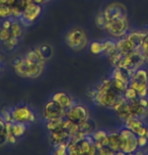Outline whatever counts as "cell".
<instances>
[{
    "label": "cell",
    "mask_w": 148,
    "mask_h": 155,
    "mask_svg": "<svg viewBox=\"0 0 148 155\" xmlns=\"http://www.w3.org/2000/svg\"><path fill=\"white\" fill-rule=\"evenodd\" d=\"M97 92L94 101L100 107L113 109L115 104L123 97V95L116 91L111 84V78H107L97 88Z\"/></svg>",
    "instance_id": "cell-1"
},
{
    "label": "cell",
    "mask_w": 148,
    "mask_h": 155,
    "mask_svg": "<svg viewBox=\"0 0 148 155\" xmlns=\"http://www.w3.org/2000/svg\"><path fill=\"white\" fill-rule=\"evenodd\" d=\"M45 61H41L39 63H33L28 60L25 57L16 58L13 60L12 67L15 70L16 74L20 77L36 78L42 74L44 70Z\"/></svg>",
    "instance_id": "cell-2"
},
{
    "label": "cell",
    "mask_w": 148,
    "mask_h": 155,
    "mask_svg": "<svg viewBox=\"0 0 148 155\" xmlns=\"http://www.w3.org/2000/svg\"><path fill=\"white\" fill-rule=\"evenodd\" d=\"M65 42L70 49L74 51H80L84 49L88 43L85 31L79 27H76L69 31L65 37Z\"/></svg>",
    "instance_id": "cell-3"
},
{
    "label": "cell",
    "mask_w": 148,
    "mask_h": 155,
    "mask_svg": "<svg viewBox=\"0 0 148 155\" xmlns=\"http://www.w3.org/2000/svg\"><path fill=\"white\" fill-rule=\"evenodd\" d=\"M145 60L146 59H145L144 55L142 54L141 49L134 50V51H132L131 53L125 55V56L121 59L120 63H119V65L117 67L136 71V70L139 69L142 66V64L144 63Z\"/></svg>",
    "instance_id": "cell-4"
},
{
    "label": "cell",
    "mask_w": 148,
    "mask_h": 155,
    "mask_svg": "<svg viewBox=\"0 0 148 155\" xmlns=\"http://www.w3.org/2000/svg\"><path fill=\"white\" fill-rule=\"evenodd\" d=\"M119 133L121 136V150L125 153H134L139 147L138 136L126 127Z\"/></svg>",
    "instance_id": "cell-5"
},
{
    "label": "cell",
    "mask_w": 148,
    "mask_h": 155,
    "mask_svg": "<svg viewBox=\"0 0 148 155\" xmlns=\"http://www.w3.org/2000/svg\"><path fill=\"white\" fill-rule=\"evenodd\" d=\"M104 30L108 31V33L114 38H117V39L123 38L128 34V19H127V17H120V18L113 19L111 21H108Z\"/></svg>",
    "instance_id": "cell-6"
},
{
    "label": "cell",
    "mask_w": 148,
    "mask_h": 155,
    "mask_svg": "<svg viewBox=\"0 0 148 155\" xmlns=\"http://www.w3.org/2000/svg\"><path fill=\"white\" fill-rule=\"evenodd\" d=\"M66 110H67L64 109L63 107H61L58 102L51 99L50 101H48L45 104L44 110H43V116L48 121L64 118V117H66Z\"/></svg>",
    "instance_id": "cell-7"
},
{
    "label": "cell",
    "mask_w": 148,
    "mask_h": 155,
    "mask_svg": "<svg viewBox=\"0 0 148 155\" xmlns=\"http://www.w3.org/2000/svg\"><path fill=\"white\" fill-rule=\"evenodd\" d=\"M66 118H68L71 122L79 125L82 122L89 119L88 112L86 107L81 104H74L66 110Z\"/></svg>",
    "instance_id": "cell-8"
},
{
    "label": "cell",
    "mask_w": 148,
    "mask_h": 155,
    "mask_svg": "<svg viewBox=\"0 0 148 155\" xmlns=\"http://www.w3.org/2000/svg\"><path fill=\"white\" fill-rule=\"evenodd\" d=\"M11 116H12L13 122L19 123H33L36 120L34 112L27 106H19L16 107L11 110Z\"/></svg>",
    "instance_id": "cell-9"
},
{
    "label": "cell",
    "mask_w": 148,
    "mask_h": 155,
    "mask_svg": "<svg viewBox=\"0 0 148 155\" xmlns=\"http://www.w3.org/2000/svg\"><path fill=\"white\" fill-rule=\"evenodd\" d=\"M104 13L108 21H111V20L116 18H120V17H127L126 7L119 2H115V3L108 5L106 9L104 10Z\"/></svg>",
    "instance_id": "cell-10"
},
{
    "label": "cell",
    "mask_w": 148,
    "mask_h": 155,
    "mask_svg": "<svg viewBox=\"0 0 148 155\" xmlns=\"http://www.w3.org/2000/svg\"><path fill=\"white\" fill-rule=\"evenodd\" d=\"M41 12H42V6L40 4L34 3V2L28 4L22 11V22H27V25H31L40 16Z\"/></svg>",
    "instance_id": "cell-11"
},
{
    "label": "cell",
    "mask_w": 148,
    "mask_h": 155,
    "mask_svg": "<svg viewBox=\"0 0 148 155\" xmlns=\"http://www.w3.org/2000/svg\"><path fill=\"white\" fill-rule=\"evenodd\" d=\"M125 127L130 129L133 131L137 136H145L147 132V127L145 126L144 122L142 121L141 118L137 117H132L125 121Z\"/></svg>",
    "instance_id": "cell-12"
},
{
    "label": "cell",
    "mask_w": 148,
    "mask_h": 155,
    "mask_svg": "<svg viewBox=\"0 0 148 155\" xmlns=\"http://www.w3.org/2000/svg\"><path fill=\"white\" fill-rule=\"evenodd\" d=\"M113 109L115 110L117 115L120 117L122 120H124V121H127L128 119L133 117L131 113V107H130V101H127L124 96L115 104V107H113Z\"/></svg>",
    "instance_id": "cell-13"
},
{
    "label": "cell",
    "mask_w": 148,
    "mask_h": 155,
    "mask_svg": "<svg viewBox=\"0 0 148 155\" xmlns=\"http://www.w3.org/2000/svg\"><path fill=\"white\" fill-rule=\"evenodd\" d=\"M135 71L133 70H127L125 68H120V67H115V69L113 70L112 72V78H115V79H118L124 82L125 84L129 86L130 80H131L133 74H134Z\"/></svg>",
    "instance_id": "cell-14"
},
{
    "label": "cell",
    "mask_w": 148,
    "mask_h": 155,
    "mask_svg": "<svg viewBox=\"0 0 148 155\" xmlns=\"http://www.w3.org/2000/svg\"><path fill=\"white\" fill-rule=\"evenodd\" d=\"M52 99H53L54 101L58 102L61 107H63L66 110L75 104L70 96H69L66 92H63V91L54 93L53 96H52Z\"/></svg>",
    "instance_id": "cell-15"
},
{
    "label": "cell",
    "mask_w": 148,
    "mask_h": 155,
    "mask_svg": "<svg viewBox=\"0 0 148 155\" xmlns=\"http://www.w3.org/2000/svg\"><path fill=\"white\" fill-rule=\"evenodd\" d=\"M116 44H117L118 52H120L123 56H125V55H127L129 53H131L132 51H134V50H135L134 46H133L132 43L130 42L128 39H127L126 36L123 37V38H120V39L116 42Z\"/></svg>",
    "instance_id": "cell-16"
},
{
    "label": "cell",
    "mask_w": 148,
    "mask_h": 155,
    "mask_svg": "<svg viewBox=\"0 0 148 155\" xmlns=\"http://www.w3.org/2000/svg\"><path fill=\"white\" fill-rule=\"evenodd\" d=\"M130 107H131V113L133 117H137V118H145V116L148 113V109H145L140 104L139 97L130 101Z\"/></svg>",
    "instance_id": "cell-17"
},
{
    "label": "cell",
    "mask_w": 148,
    "mask_h": 155,
    "mask_svg": "<svg viewBox=\"0 0 148 155\" xmlns=\"http://www.w3.org/2000/svg\"><path fill=\"white\" fill-rule=\"evenodd\" d=\"M146 35L147 33H143V31H132V33L127 34L126 37L134 46L135 50H138L141 49L142 43H143V40Z\"/></svg>",
    "instance_id": "cell-18"
},
{
    "label": "cell",
    "mask_w": 148,
    "mask_h": 155,
    "mask_svg": "<svg viewBox=\"0 0 148 155\" xmlns=\"http://www.w3.org/2000/svg\"><path fill=\"white\" fill-rule=\"evenodd\" d=\"M51 140L54 145H57V144H59V143L70 140V136H69V133L66 130L60 129V130L51 133Z\"/></svg>",
    "instance_id": "cell-19"
},
{
    "label": "cell",
    "mask_w": 148,
    "mask_h": 155,
    "mask_svg": "<svg viewBox=\"0 0 148 155\" xmlns=\"http://www.w3.org/2000/svg\"><path fill=\"white\" fill-rule=\"evenodd\" d=\"M108 139H109L108 147L111 149V150L115 151V152H118L121 150L120 133H117V132L110 133V134H108Z\"/></svg>",
    "instance_id": "cell-20"
},
{
    "label": "cell",
    "mask_w": 148,
    "mask_h": 155,
    "mask_svg": "<svg viewBox=\"0 0 148 155\" xmlns=\"http://www.w3.org/2000/svg\"><path fill=\"white\" fill-rule=\"evenodd\" d=\"M35 51L38 53L41 59L43 61H45V62L50 59L52 57V55H53V49H52V47L50 45H48V44H43V45L37 47V48H35Z\"/></svg>",
    "instance_id": "cell-21"
},
{
    "label": "cell",
    "mask_w": 148,
    "mask_h": 155,
    "mask_svg": "<svg viewBox=\"0 0 148 155\" xmlns=\"http://www.w3.org/2000/svg\"><path fill=\"white\" fill-rule=\"evenodd\" d=\"M95 125L94 122L91 121L90 119H87L86 121L82 122L81 124H79V131H81L82 133H84L85 135H89L94 132Z\"/></svg>",
    "instance_id": "cell-22"
},
{
    "label": "cell",
    "mask_w": 148,
    "mask_h": 155,
    "mask_svg": "<svg viewBox=\"0 0 148 155\" xmlns=\"http://www.w3.org/2000/svg\"><path fill=\"white\" fill-rule=\"evenodd\" d=\"M131 80L138 81V82L141 83H148V73L146 70L139 68L134 72Z\"/></svg>",
    "instance_id": "cell-23"
},
{
    "label": "cell",
    "mask_w": 148,
    "mask_h": 155,
    "mask_svg": "<svg viewBox=\"0 0 148 155\" xmlns=\"http://www.w3.org/2000/svg\"><path fill=\"white\" fill-rule=\"evenodd\" d=\"M103 47H104V53L108 57L118 51L117 44L112 40H107V41H104V42H103Z\"/></svg>",
    "instance_id": "cell-24"
},
{
    "label": "cell",
    "mask_w": 148,
    "mask_h": 155,
    "mask_svg": "<svg viewBox=\"0 0 148 155\" xmlns=\"http://www.w3.org/2000/svg\"><path fill=\"white\" fill-rule=\"evenodd\" d=\"M64 118L55 119V120H50V121H48L47 128H48V130L50 131V133L55 132V131H58V130H60V129H63L62 125H63V119Z\"/></svg>",
    "instance_id": "cell-25"
},
{
    "label": "cell",
    "mask_w": 148,
    "mask_h": 155,
    "mask_svg": "<svg viewBox=\"0 0 148 155\" xmlns=\"http://www.w3.org/2000/svg\"><path fill=\"white\" fill-rule=\"evenodd\" d=\"M27 131V127L24 123H19V122H13L12 123V134L16 138L22 136Z\"/></svg>",
    "instance_id": "cell-26"
},
{
    "label": "cell",
    "mask_w": 148,
    "mask_h": 155,
    "mask_svg": "<svg viewBox=\"0 0 148 155\" xmlns=\"http://www.w3.org/2000/svg\"><path fill=\"white\" fill-rule=\"evenodd\" d=\"M10 34H11V37H14V38H19L21 36V33H22V27L21 25L16 21V20H12V25H11V28H10Z\"/></svg>",
    "instance_id": "cell-27"
},
{
    "label": "cell",
    "mask_w": 148,
    "mask_h": 155,
    "mask_svg": "<svg viewBox=\"0 0 148 155\" xmlns=\"http://www.w3.org/2000/svg\"><path fill=\"white\" fill-rule=\"evenodd\" d=\"M69 140L68 141H64L62 143L55 145V150L53 155H67V146H68Z\"/></svg>",
    "instance_id": "cell-28"
},
{
    "label": "cell",
    "mask_w": 148,
    "mask_h": 155,
    "mask_svg": "<svg viewBox=\"0 0 148 155\" xmlns=\"http://www.w3.org/2000/svg\"><path fill=\"white\" fill-rule=\"evenodd\" d=\"M107 23H108V20H107L106 16H104V11H101V12L98 13L97 17H95V25H97V28L104 30V28H106Z\"/></svg>",
    "instance_id": "cell-29"
},
{
    "label": "cell",
    "mask_w": 148,
    "mask_h": 155,
    "mask_svg": "<svg viewBox=\"0 0 148 155\" xmlns=\"http://www.w3.org/2000/svg\"><path fill=\"white\" fill-rule=\"evenodd\" d=\"M89 50L92 54L94 55H100L101 53H104V47L103 43L100 42H92L89 46Z\"/></svg>",
    "instance_id": "cell-30"
},
{
    "label": "cell",
    "mask_w": 148,
    "mask_h": 155,
    "mask_svg": "<svg viewBox=\"0 0 148 155\" xmlns=\"http://www.w3.org/2000/svg\"><path fill=\"white\" fill-rule=\"evenodd\" d=\"M123 96L127 99V101H129L139 97L138 92L136 91L135 89H133L132 87H130V86H128V87L126 88V90H125V92H124V95H123Z\"/></svg>",
    "instance_id": "cell-31"
},
{
    "label": "cell",
    "mask_w": 148,
    "mask_h": 155,
    "mask_svg": "<svg viewBox=\"0 0 148 155\" xmlns=\"http://www.w3.org/2000/svg\"><path fill=\"white\" fill-rule=\"evenodd\" d=\"M25 58H27L28 60H30L31 62H33V63H39L41 62V61H43L42 59L40 58V56L38 55V53L36 51H35V49L34 50H31V51H28L27 54H25Z\"/></svg>",
    "instance_id": "cell-32"
},
{
    "label": "cell",
    "mask_w": 148,
    "mask_h": 155,
    "mask_svg": "<svg viewBox=\"0 0 148 155\" xmlns=\"http://www.w3.org/2000/svg\"><path fill=\"white\" fill-rule=\"evenodd\" d=\"M6 142V130H5V122L0 119V146Z\"/></svg>",
    "instance_id": "cell-33"
},
{
    "label": "cell",
    "mask_w": 148,
    "mask_h": 155,
    "mask_svg": "<svg viewBox=\"0 0 148 155\" xmlns=\"http://www.w3.org/2000/svg\"><path fill=\"white\" fill-rule=\"evenodd\" d=\"M11 16V6L8 5H1L0 6V17L1 18H7Z\"/></svg>",
    "instance_id": "cell-34"
},
{
    "label": "cell",
    "mask_w": 148,
    "mask_h": 155,
    "mask_svg": "<svg viewBox=\"0 0 148 155\" xmlns=\"http://www.w3.org/2000/svg\"><path fill=\"white\" fill-rule=\"evenodd\" d=\"M3 45L7 50H12L14 47H16L18 45V38L11 37L9 40L6 41V42H3Z\"/></svg>",
    "instance_id": "cell-35"
},
{
    "label": "cell",
    "mask_w": 148,
    "mask_h": 155,
    "mask_svg": "<svg viewBox=\"0 0 148 155\" xmlns=\"http://www.w3.org/2000/svg\"><path fill=\"white\" fill-rule=\"evenodd\" d=\"M10 38H11V34L9 30H6V28H0V41H1L2 43L6 42Z\"/></svg>",
    "instance_id": "cell-36"
},
{
    "label": "cell",
    "mask_w": 148,
    "mask_h": 155,
    "mask_svg": "<svg viewBox=\"0 0 148 155\" xmlns=\"http://www.w3.org/2000/svg\"><path fill=\"white\" fill-rule=\"evenodd\" d=\"M22 10L18 5L15 4L13 6H11V16L15 17V18H18V17H21L22 15Z\"/></svg>",
    "instance_id": "cell-37"
},
{
    "label": "cell",
    "mask_w": 148,
    "mask_h": 155,
    "mask_svg": "<svg viewBox=\"0 0 148 155\" xmlns=\"http://www.w3.org/2000/svg\"><path fill=\"white\" fill-rule=\"evenodd\" d=\"M141 51H142V54L144 55L145 59L148 60V34L145 36L143 40V43H142V46H141Z\"/></svg>",
    "instance_id": "cell-38"
},
{
    "label": "cell",
    "mask_w": 148,
    "mask_h": 155,
    "mask_svg": "<svg viewBox=\"0 0 148 155\" xmlns=\"http://www.w3.org/2000/svg\"><path fill=\"white\" fill-rule=\"evenodd\" d=\"M1 117H2V120H3L5 123L13 122L12 116H11V112H9V110H4V109L1 110Z\"/></svg>",
    "instance_id": "cell-39"
},
{
    "label": "cell",
    "mask_w": 148,
    "mask_h": 155,
    "mask_svg": "<svg viewBox=\"0 0 148 155\" xmlns=\"http://www.w3.org/2000/svg\"><path fill=\"white\" fill-rule=\"evenodd\" d=\"M97 155H116V152L111 150L109 147H103L97 150Z\"/></svg>",
    "instance_id": "cell-40"
},
{
    "label": "cell",
    "mask_w": 148,
    "mask_h": 155,
    "mask_svg": "<svg viewBox=\"0 0 148 155\" xmlns=\"http://www.w3.org/2000/svg\"><path fill=\"white\" fill-rule=\"evenodd\" d=\"M147 137L146 136H138V145L139 147H144L147 144Z\"/></svg>",
    "instance_id": "cell-41"
},
{
    "label": "cell",
    "mask_w": 148,
    "mask_h": 155,
    "mask_svg": "<svg viewBox=\"0 0 148 155\" xmlns=\"http://www.w3.org/2000/svg\"><path fill=\"white\" fill-rule=\"evenodd\" d=\"M11 25H12V20L10 19H5L3 22H2V27L3 28H6V30H10Z\"/></svg>",
    "instance_id": "cell-42"
},
{
    "label": "cell",
    "mask_w": 148,
    "mask_h": 155,
    "mask_svg": "<svg viewBox=\"0 0 148 155\" xmlns=\"http://www.w3.org/2000/svg\"><path fill=\"white\" fill-rule=\"evenodd\" d=\"M139 102L140 104L145 109H148V99H146L145 97H139Z\"/></svg>",
    "instance_id": "cell-43"
},
{
    "label": "cell",
    "mask_w": 148,
    "mask_h": 155,
    "mask_svg": "<svg viewBox=\"0 0 148 155\" xmlns=\"http://www.w3.org/2000/svg\"><path fill=\"white\" fill-rule=\"evenodd\" d=\"M6 141L11 143V144H15L16 143V137L13 135V134H11V135H8L6 137Z\"/></svg>",
    "instance_id": "cell-44"
},
{
    "label": "cell",
    "mask_w": 148,
    "mask_h": 155,
    "mask_svg": "<svg viewBox=\"0 0 148 155\" xmlns=\"http://www.w3.org/2000/svg\"><path fill=\"white\" fill-rule=\"evenodd\" d=\"M67 155H80L79 151L74 150V151H67Z\"/></svg>",
    "instance_id": "cell-45"
},
{
    "label": "cell",
    "mask_w": 148,
    "mask_h": 155,
    "mask_svg": "<svg viewBox=\"0 0 148 155\" xmlns=\"http://www.w3.org/2000/svg\"><path fill=\"white\" fill-rule=\"evenodd\" d=\"M33 1H34V3L42 5V4H44L45 2H47V0H33Z\"/></svg>",
    "instance_id": "cell-46"
},
{
    "label": "cell",
    "mask_w": 148,
    "mask_h": 155,
    "mask_svg": "<svg viewBox=\"0 0 148 155\" xmlns=\"http://www.w3.org/2000/svg\"><path fill=\"white\" fill-rule=\"evenodd\" d=\"M134 155H145V154H144L143 151H140V150H138V149H137V150L134 152Z\"/></svg>",
    "instance_id": "cell-47"
},
{
    "label": "cell",
    "mask_w": 148,
    "mask_h": 155,
    "mask_svg": "<svg viewBox=\"0 0 148 155\" xmlns=\"http://www.w3.org/2000/svg\"><path fill=\"white\" fill-rule=\"evenodd\" d=\"M116 155H127V153H125V152H124V151H122V150H120V151L116 152Z\"/></svg>",
    "instance_id": "cell-48"
},
{
    "label": "cell",
    "mask_w": 148,
    "mask_h": 155,
    "mask_svg": "<svg viewBox=\"0 0 148 155\" xmlns=\"http://www.w3.org/2000/svg\"><path fill=\"white\" fill-rule=\"evenodd\" d=\"M1 5H5V1H4V0H0V6H1Z\"/></svg>",
    "instance_id": "cell-49"
},
{
    "label": "cell",
    "mask_w": 148,
    "mask_h": 155,
    "mask_svg": "<svg viewBox=\"0 0 148 155\" xmlns=\"http://www.w3.org/2000/svg\"><path fill=\"white\" fill-rule=\"evenodd\" d=\"M2 60H3V55H2V54H0V62H1Z\"/></svg>",
    "instance_id": "cell-50"
},
{
    "label": "cell",
    "mask_w": 148,
    "mask_h": 155,
    "mask_svg": "<svg viewBox=\"0 0 148 155\" xmlns=\"http://www.w3.org/2000/svg\"><path fill=\"white\" fill-rule=\"evenodd\" d=\"M145 136H146L147 139H148V128H147V132H146V135H145Z\"/></svg>",
    "instance_id": "cell-51"
},
{
    "label": "cell",
    "mask_w": 148,
    "mask_h": 155,
    "mask_svg": "<svg viewBox=\"0 0 148 155\" xmlns=\"http://www.w3.org/2000/svg\"><path fill=\"white\" fill-rule=\"evenodd\" d=\"M0 72H1V65H0Z\"/></svg>",
    "instance_id": "cell-52"
},
{
    "label": "cell",
    "mask_w": 148,
    "mask_h": 155,
    "mask_svg": "<svg viewBox=\"0 0 148 155\" xmlns=\"http://www.w3.org/2000/svg\"><path fill=\"white\" fill-rule=\"evenodd\" d=\"M145 155H148V152H147V153H146V154H145Z\"/></svg>",
    "instance_id": "cell-53"
}]
</instances>
